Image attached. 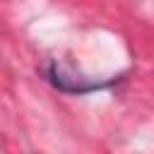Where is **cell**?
I'll use <instances>...</instances> for the list:
<instances>
[{"mask_svg":"<svg viewBox=\"0 0 154 154\" xmlns=\"http://www.w3.org/2000/svg\"><path fill=\"white\" fill-rule=\"evenodd\" d=\"M46 79L60 89V91H67V94H87V91H94V89H103L108 84H113L116 79H89L84 75H75V70L60 65V63H48L46 65Z\"/></svg>","mask_w":154,"mask_h":154,"instance_id":"6da1fadb","label":"cell"}]
</instances>
